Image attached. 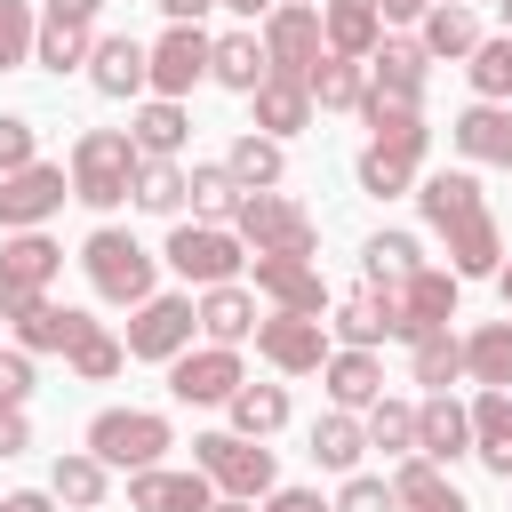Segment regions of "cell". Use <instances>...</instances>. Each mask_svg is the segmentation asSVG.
Returning a JSON list of instances; mask_svg holds the SVG:
<instances>
[{
  "label": "cell",
  "instance_id": "obj_54",
  "mask_svg": "<svg viewBox=\"0 0 512 512\" xmlns=\"http://www.w3.org/2000/svg\"><path fill=\"white\" fill-rule=\"evenodd\" d=\"M264 512H336V504H320L312 488H272V504Z\"/></svg>",
  "mask_w": 512,
  "mask_h": 512
},
{
  "label": "cell",
  "instance_id": "obj_55",
  "mask_svg": "<svg viewBox=\"0 0 512 512\" xmlns=\"http://www.w3.org/2000/svg\"><path fill=\"white\" fill-rule=\"evenodd\" d=\"M0 512H56V496L48 488H16V496H0Z\"/></svg>",
  "mask_w": 512,
  "mask_h": 512
},
{
  "label": "cell",
  "instance_id": "obj_36",
  "mask_svg": "<svg viewBox=\"0 0 512 512\" xmlns=\"http://www.w3.org/2000/svg\"><path fill=\"white\" fill-rule=\"evenodd\" d=\"M360 264H368V288H384V296H392V288H408V280L424 272V248H416L408 232H376V240L360 248Z\"/></svg>",
  "mask_w": 512,
  "mask_h": 512
},
{
  "label": "cell",
  "instance_id": "obj_1",
  "mask_svg": "<svg viewBox=\"0 0 512 512\" xmlns=\"http://www.w3.org/2000/svg\"><path fill=\"white\" fill-rule=\"evenodd\" d=\"M416 208H424V224L448 240V256H456V280H496V272H504V240H496L488 192H480L464 168H440V176H424V184H416Z\"/></svg>",
  "mask_w": 512,
  "mask_h": 512
},
{
  "label": "cell",
  "instance_id": "obj_4",
  "mask_svg": "<svg viewBox=\"0 0 512 512\" xmlns=\"http://www.w3.org/2000/svg\"><path fill=\"white\" fill-rule=\"evenodd\" d=\"M80 272H88V288L104 296V304H152V256L120 232V224H104V232H88V248H80Z\"/></svg>",
  "mask_w": 512,
  "mask_h": 512
},
{
  "label": "cell",
  "instance_id": "obj_58",
  "mask_svg": "<svg viewBox=\"0 0 512 512\" xmlns=\"http://www.w3.org/2000/svg\"><path fill=\"white\" fill-rule=\"evenodd\" d=\"M376 8H384V24H424L432 0H376Z\"/></svg>",
  "mask_w": 512,
  "mask_h": 512
},
{
  "label": "cell",
  "instance_id": "obj_10",
  "mask_svg": "<svg viewBox=\"0 0 512 512\" xmlns=\"http://www.w3.org/2000/svg\"><path fill=\"white\" fill-rule=\"evenodd\" d=\"M240 384H248V376H240V352H232V344H200V352H176V360H168V392H176L184 408H224Z\"/></svg>",
  "mask_w": 512,
  "mask_h": 512
},
{
  "label": "cell",
  "instance_id": "obj_45",
  "mask_svg": "<svg viewBox=\"0 0 512 512\" xmlns=\"http://www.w3.org/2000/svg\"><path fill=\"white\" fill-rule=\"evenodd\" d=\"M464 72H472V88H480V104H512V32H496V40H480Z\"/></svg>",
  "mask_w": 512,
  "mask_h": 512
},
{
  "label": "cell",
  "instance_id": "obj_32",
  "mask_svg": "<svg viewBox=\"0 0 512 512\" xmlns=\"http://www.w3.org/2000/svg\"><path fill=\"white\" fill-rule=\"evenodd\" d=\"M328 392H336V408H376L384 400V360L376 352H328Z\"/></svg>",
  "mask_w": 512,
  "mask_h": 512
},
{
  "label": "cell",
  "instance_id": "obj_11",
  "mask_svg": "<svg viewBox=\"0 0 512 512\" xmlns=\"http://www.w3.org/2000/svg\"><path fill=\"white\" fill-rule=\"evenodd\" d=\"M64 192H72V176H64L56 160H32V168L0 176V224H8V232H40V224L64 208Z\"/></svg>",
  "mask_w": 512,
  "mask_h": 512
},
{
  "label": "cell",
  "instance_id": "obj_20",
  "mask_svg": "<svg viewBox=\"0 0 512 512\" xmlns=\"http://www.w3.org/2000/svg\"><path fill=\"white\" fill-rule=\"evenodd\" d=\"M216 504V488H208V472H136L128 480V512H208Z\"/></svg>",
  "mask_w": 512,
  "mask_h": 512
},
{
  "label": "cell",
  "instance_id": "obj_41",
  "mask_svg": "<svg viewBox=\"0 0 512 512\" xmlns=\"http://www.w3.org/2000/svg\"><path fill=\"white\" fill-rule=\"evenodd\" d=\"M240 200H248V192H240V176H232L224 160L192 168V216H200V224H232V216H240Z\"/></svg>",
  "mask_w": 512,
  "mask_h": 512
},
{
  "label": "cell",
  "instance_id": "obj_12",
  "mask_svg": "<svg viewBox=\"0 0 512 512\" xmlns=\"http://www.w3.org/2000/svg\"><path fill=\"white\" fill-rule=\"evenodd\" d=\"M168 264H176L184 280H200V288H224L248 256H240V240H232L224 224H176V232H168Z\"/></svg>",
  "mask_w": 512,
  "mask_h": 512
},
{
  "label": "cell",
  "instance_id": "obj_61",
  "mask_svg": "<svg viewBox=\"0 0 512 512\" xmlns=\"http://www.w3.org/2000/svg\"><path fill=\"white\" fill-rule=\"evenodd\" d=\"M496 288H504V312H512V264H504V272H496Z\"/></svg>",
  "mask_w": 512,
  "mask_h": 512
},
{
  "label": "cell",
  "instance_id": "obj_44",
  "mask_svg": "<svg viewBox=\"0 0 512 512\" xmlns=\"http://www.w3.org/2000/svg\"><path fill=\"white\" fill-rule=\"evenodd\" d=\"M408 360H416V384H432V392H448V384L464 376V336H448V328H432V336H416V344H408Z\"/></svg>",
  "mask_w": 512,
  "mask_h": 512
},
{
  "label": "cell",
  "instance_id": "obj_25",
  "mask_svg": "<svg viewBox=\"0 0 512 512\" xmlns=\"http://www.w3.org/2000/svg\"><path fill=\"white\" fill-rule=\"evenodd\" d=\"M456 152L464 160H488V168H512V104H472L456 112Z\"/></svg>",
  "mask_w": 512,
  "mask_h": 512
},
{
  "label": "cell",
  "instance_id": "obj_17",
  "mask_svg": "<svg viewBox=\"0 0 512 512\" xmlns=\"http://www.w3.org/2000/svg\"><path fill=\"white\" fill-rule=\"evenodd\" d=\"M392 304H400V344H416V336H432V328H448L456 320V272H416L408 288H392Z\"/></svg>",
  "mask_w": 512,
  "mask_h": 512
},
{
  "label": "cell",
  "instance_id": "obj_28",
  "mask_svg": "<svg viewBox=\"0 0 512 512\" xmlns=\"http://www.w3.org/2000/svg\"><path fill=\"white\" fill-rule=\"evenodd\" d=\"M208 80H224L232 96H256V88L272 80L264 40H256V32H224V40H216V56H208Z\"/></svg>",
  "mask_w": 512,
  "mask_h": 512
},
{
  "label": "cell",
  "instance_id": "obj_42",
  "mask_svg": "<svg viewBox=\"0 0 512 512\" xmlns=\"http://www.w3.org/2000/svg\"><path fill=\"white\" fill-rule=\"evenodd\" d=\"M88 56H96V32H88V24L40 16V48H32V64H48V72H72V64H88Z\"/></svg>",
  "mask_w": 512,
  "mask_h": 512
},
{
  "label": "cell",
  "instance_id": "obj_23",
  "mask_svg": "<svg viewBox=\"0 0 512 512\" xmlns=\"http://www.w3.org/2000/svg\"><path fill=\"white\" fill-rule=\"evenodd\" d=\"M320 24H328V56H376L384 48V8L376 0H320Z\"/></svg>",
  "mask_w": 512,
  "mask_h": 512
},
{
  "label": "cell",
  "instance_id": "obj_31",
  "mask_svg": "<svg viewBox=\"0 0 512 512\" xmlns=\"http://www.w3.org/2000/svg\"><path fill=\"white\" fill-rule=\"evenodd\" d=\"M200 336H208V344H240V336H256V296H248L240 280L208 288V296H200Z\"/></svg>",
  "mask_w": 512,
  "mask_h": 512
},
{
  "label": "cell",
  "instance_id": "obj_26",
  "mask_svg": "<svg viewBox=\"0 0 512 512\" xmlns=\"http://www.w3.org/2000/svg\"><path fill=\"white\" fill-rule=\"evenodd\" d=\"M472 456L496 480H512V392H480L472 400Z\"/></svg>",
  "mask_w": 512,
  "mask_h": 512
},
{
  "label": "cell",
  "instance_id": "obj_37",
  "mask_svg": "<svg viewBox=\"0 0 512 512\" xmlns=\"http://www.w3.org/2000/svg\"><path fill=\"white\" fill-rule=\"evenodd\" d=\"M224 408H232V432H240V440H272V432L288 424V392H280V384H240Z\"/></svg>",
  "mask_w": 512,
  "mask_h": 512
},
{
  "label": "cell",
  "instance_id": "obj_62",
  "mask_svg": "<svg viewBox=\"0 0 512 512\" xmlns=\"http://www.w3.org/2000/svg\"><path fill=\"white\" fill-rule=\"evenodd\" d=\"M496 16H504V32H512V0H496Z\"/></svg>",
  "mask_w": 512,
  "mask_h": 512
},
{
  "label": "cell",
  "instance_id": "obj_56",
  "mask_svg": "<svg viewBox=\"0 0 512 512\" xmlns=\"http://www.w3.org/2000/svg\"><path fill=\"white\" fill-rule=\"evenodd\" d=\"M96 8L104 0H48V16H64V24H96Z\"/></svg>",
  "mask_w": 512,
  "mask_h": 512
},
{
  "label": "cell",
  "instance_id": "obj_29",
  "mask_svg": "<svg viewBox=\"0 0 512 512\" xmlns=\"http://www.w3.org/2000/svg\"><path fill=\"white\" fill-rule=\"evenodd\" d=\"M304 88H312L320 112H360V104H368V64H360V56H320Z\"/></svg>",
  "mask_w": 512,
  "mask_h": 512
},
{
  "label": "cell",
  "instance_id": "obj_21",
  "mask_svg": "<svg viewBox=\"0 0 512 512\" xmlns=\"http://www.w3.org/2000/svg\"><path fill=\"white\" fill-rule=\"evenodd\" d=\"M336 336H344V352H376L384 336H400V304L384 288H352L336 304Z\"/></svg>",
  "mask_w": 512,
  "mask_h": 512
},
{
  "label": "cell",
  "instance_id": "obj_24",
  "mask_svg": "<svg viewBox=\"0 0 512 512\" xmlns=\"http://www.w3.org/2000/svg\"><path fill=\"white\" fill-rule=\"evenodd\" d=\"M360 120H368V144L376 152H392V160H424V144H432V128H424V112H408V104H384V96H368L360 104Z\"/></svg>",
  "mask_w": 512,
  "mask_h": 512
},
{
  "label": "cell",
  "instance_id": "obj_51",
  "mask_svg": "<svg viewBox=\"0 0 512 512\" xmlns=\"http://www.w3.org/2000/svg\"><path fill=\"white\" fill-rule=\"evenodd\" d=\"M336 512H400V496H392V480L352 472V480H344V496H336Z\"/></svg>",
  "mask_w": 512,
  "mask_h": 512
},
{
  "label": "cell",
  "instance_id": "obj_48",
  "mask_svg": "<svg viewBox=\"0 0 512 512\" xmlns=\"http://www.w3.org/2000/svg\"><path fill=\"white\" fill-rule=\"evenodd\" d=\"M120 368H128V344H120V336H104V328L72 352V376H80V384H112Z\"/></svg>",
  "mask_w": 512,
  "mask_h": 512
},
{
  "label": "cell",
  "instance_id": "obj_46",
  "mask_svg": "<svg viewBox=\"0 0 512 512\" xmlns=\"http://www.w3.org/2000/svg\"><path fill=\"white\" fill-rule=\"evenodd\" d=\"M368 448H384L392 464L416 456V408H408V400H376V408H368Z\"/></svg>",
  "mask_w": 512,
  "mask_h": 512
},
{
  "label": "cell",
  "instance_id": "obj_9",
  "mask_svg": "<svg viewBox=\"0 0 512 512\" xmlns=\"http://www.w3.org/2000/svg\"><path fill=\"white\" fill-rule=\"evenodd\" d=\"M192 328H200L192 296H152V304H136L120 344H128V360H176V352H192Z\"/></svg>",
  "mask_w": 512,
  "mask_h": 512
},
{
  "label": "cell",
  "instance_id": "obj_15",
  "mask_svg": "<svg viewBox=\"0 0 512 512\" xmlns=\"http://www.w3.org/2000/svg\"><path fill=\"white\" fill-rule=\"evenodd\" d=\"M256 288H264L280 312H304V320L328 312V280H320L312 256H256Z\"/></svg>",
  "mask_w": 512,
  "mask_h": 512
},
{
  "label": "cell",
  "instance_id": "obj_8",
  "mask_svg": "<svg viewBox=\"0 0 512 512\" xmlns=\"http://www.w3.org/2000/svg\"><path fill=\"white\" fill-rule=\"evenodd\" d=\"M320 56H328V24H320V8L280 0V8L264 16V64H272L280 80H312Z\"/></svg>",
  "mask_w": 512,
  "mask_h": 512
},
{
  "label": "cell",
  "instance_id": "obj_57",
  "mask_svg": "<svg viewBox=\"0 0 512 512\" xmlns=\"http://www.w3.org/2000/svg\"><path fill=\"white\" fill-rule=\"evenodd\" d=\"M208 8H216V0H160V16H168V24H200Z\"/></svg>",
  "mask_w": 512,
  "mask_h": 512
},
{
  "label": "cell",
  "instance_id": "obj_50",
  "mask_svg": "<svg viewBox=\"0 0 512 512\" xmlns=\"http://www.w3.org/2000/svg\"><path fill=\"white\" fill-rule=\"evenodd\" d=\"M32 160H40L32 120H24V112H0V176H16V168H32Z\"/></svg>",
  "mask_w": 512,
  "mask_h": 512
},
{
  "label": "cell",
  "instance_id": "obj_19",
  "mask_svg": "<svg viewBox=\"0 0 512 512\" xmlns=\"http://www.w3.org/2000/svg\"><path fill=\"white\" fill-rule=\"evenodd\" d=\"M416 456H432V464L472 456V408H464V400H448V392H432V400L416 408Z\"/></svg>",
  "mask_w": 512,
  "mask_h": 512
},
{
  "label": "cell",
  "instance_id": "obj_38",
  "mask_svg": "<svg viewBox=\"0 0 512 512\" xmlns=\"http://www.w3.org/2000/svg\"><path fill=\"white\" fill-rule=\"evenodd\" d=\"M368 456V424L352 416V408H336V416H320L312 424V464H328V472H352Z\"/></svg>",
  "mask_w": 512,
  "mask_h": 512
},
{
  "label": "cell",
  "instance_id": "obj_27",
  "mask_svg": "<svg viewBox=\"0 0 512 512\" xmlns=\"http://www.w3.org/2000/svg\"><path fill=\"white\" fill-rule=\"evenodd\" d=\"M392 496H400V512H472V504L440 480L432 456H400V464H392Z\"/></svg>",
  "mask_w": 512,
  "mask_h": 512
},
{
  "label": "cell",
  "instance_id": "obj_59",
  "mask_svg": "<svg viewBox=\"0 0 512 512\" xmlns=\"http://www.w3.org/2000/svg\"><path fill=\"white\" fill-rule=\"evenodd\" d=\"M216 8H240V16H272L280 0H216Z\"/></svg>",
  "mask_w": 512,
  "mask_h": 512
},
{
  "label": "cell",
  "instance_id": "obj_3",
  "mask_svg": "<svg viewBox=\"0 0 512 512\" xmlns=\"http://www.w3.org/2000/svg\"><path fill=\"white\" fill-rule=\"evenodd\" d=\"M160 448H176V432H168V416H152V408H104V416L88 424V456L112 464V472H152Z\"/></svg>",
  "mask_w": 512,
  "mask_h": 512
},
{
  "label": "cell",
  "instance_id": "obj_52",
  "mask_svg": "<svg viewBox=\"0 0 512 512\" xmlns=\"http://www.w3.org/2000/svg\"><path fill=\"white\" fill-rule=\"evenodd\" d=\"M32 400V352H0V408Z\"/></svg>",
  "mask_w": 512,
  "mask_h": 512
},
{
  "label": "cell",
  "instance_id": "obj_60",
  "mask_svg": "<svg viewBox=\"0 0 512 512\" xmlns=\"http://www.w3.org/2000/svg\"><path fill=\"white\" fill-rule=\"evenodd\" d=\"M208 512H256V504H248V496H216Z\"/></svg>",
  "mask_w": 512,
  "mask_h": 512
},
{
  "label": "cell",
  "instance_id": "obj_14",
  "mask_svg": "<svg viewBox=\"0 0 512 512\" xmlns=\"http://www.w3.org/2000/svg\"><path fill=\"white\" fill-rule=\"evenodd\" d=\"M208 56H216V40H208L200 24H168V32L152 40V88L176 104L192 80H208Z\"/></svg>",
  "mask_w": 512,
  "mask_h": 512
},
{
  "label": "cell",
  "instance_id": "obj_47",
  "mask_svg": "<svg viewBox=\"0 0 512 512\" xmlns=\"http://www.w3.org/2000/svg\"><path fill=\"white\" fill-rule=\"evenodd\" d=\"M32 48H40V24H32V0H0V72H16V64H32Z\"/></svg>",
  "mask_w": 512,
  "mask_h": 512
},
{
  "label": "cell",
  "instance_id": "obj_22",
  "mask_svg": "<svg viewBox=\"0 0 512 512\" xmlns=\"http://www.w3.org/2000/svg\"><path fill=\"white\" fill-rule=\"evenodd\" d=\"M88 336H96V320L72 312V304H32V312L16 320V352H64V360H72Z\"/></svg>",
  "mask_w": 512,
  "mask_h": 512
},
{
  "label": "cell",
  "instance_id": "obj_40",
  "mask_svg": "<svg viewBox=\"0 0 512 512\" xmlns=\"http://www.w3.org/2000/svg\"><path fill=\"white\" fill-rule=\"evenodd\" d=\"M104 472H112V464H96L88 448H80V456H56L48 496H56V504H72V512H96V504H104Z\"/></svg>",
  "mask_w": 512,
  "mask_h": 512
},
{
  "label": "cell",
  "instance_id": "obj_7",
  "mask_svg": "<svg viewBox=\"0 0 512 512\" xmlns=\"http://www.w3.org/2000/svg\"><path fill=\"white\" fill-rule=\"evenodd\" d=\"M232 232H240L256 256H312V240H320V224H312L288 192H248L240 216H232Z\"/></svg>",
  "mask_w": 512,
  "mask_h": 512
},
{
  "label": "cell",
  "instance_id": "obj_53",
  "mask_svg": "<svg viewBox=\"0 0 512 512\" xmlns=\"http://www.w3.org/2000/svg\"><path fill=\"white\" fill-rule=\"evenodd\" d=\"M32 448V424H24V408H0V456H24Z\"/></svg>",
  "mask_w": 512,
  "mask_h": 512
},
{
  "label": "cell",
  "instance_id": "obj_33",
  "mask_svg": "<svg viewBox=\"0 0 512 512\" xmlns=\"http://www.w3.org/2000/svg\"><path fill=\"white\" fill-rule=\"evenodd\" d=\"M464 376H480V392H504L512 384V312L464 336Z\"/></svg>",
  "mask_w": 512,
  "mask_h": 512
},
{
  "label": "cell",
  "instance_id": "obj_43",
  "mask_svg": "<svg viewBox=\"0 0 512 512\" xmlns=\"http://www.w3.org/2000/svg\"><path fill=\"white\" fill-rule=\"evenodd\" d=\"M136 208H152V216H176L184 200H192V176L176 168V160H144L136 168V192H128Z\"/></svg>",
  "mask_w": 512,
  "mask_h": 512
},
{
  "label": "cell",
  "instance_id": "obj_16",
  "mask_svg": "<svg viewBox=\"0 0 512 512\" xmlns=\"http://www.w3.org/2000/svg\"><path fill=\"white\" fill-rule=\"evenodd\" d=\"M424 40H384L376 56H368V96H384V104H408V112H424Z\"/></svg>",
  "mask_w": 512,
  "mask_h": 512
},
{
  "label": "cell",
  "instance_id": "obj_49",
  "mask_svg": "<svg viewBox=\"0 0 512 512\" xmlns=\"http://www.w3.org/2000/svg\"><path fill=\"white\" fill-rule=\"evenodd\" d=\"M408 176H416L408 160H392V152H376V144L360 152V192H376V200H392V192H408Z\"/></svg>",
  "mask_w": 512,
  "mask_h": 512
},
{
  "label": "cell",
  "instance_id": "obj_39",
  "mask_svg": "<svg viewBox=\"0 0 512 512\" xmlns=\"http://www.w3.org/2000/svg\"><path fill=\"white\" fill-rule=\"evenodd\" d=\"M224 168L240 176V192H280V176H288L280 144H272V136H256V128H248V136H240V144L224 152Z\"/></svg>",
  "mask_w": 512,
  "mask_h": 512
},
{
  "label": "cell",
  "instance_id": "obj_2",
  "mask_svg": "<svg viewBox=\"0 0 512 512\" xmlns=\"http://www.w3.org/2000/svg\"><path fill=\"white\" fill-rule=\"evenodd\" d=\"M136 168H144V152H136L128 128H88V136L72 144V200L120 208V200L136 192Z\"/></svg>",
  "mask_w": 512,
  "mask_h": 512
},
{
  "label": "cell",
  "instance_id": "obj_6",
  "mask_svg": "<svg viewBox=\"0 0 512 512\" xmlns=\"http://www.w3.org/2000/svg\"><path fill=\"white\" fill-rule=\"evenodd\" d=\"M192 472H208V488L224 496H272V448L264 440H240V432H200L192 440Z\"/></svg>",
  "mask_w": 512,
  "mask_h": 512
},
{
  "label": "cell",
  "instance_id": "obj_35",
  "mask_svg": "<svg viewBox=\"0 0 512 512\" xmlns=\"http://www.w3.org/2000/svg\"><path fill=\"white\" fill-rule=\"evenodd\" d=\"M128 136H136V152H144V160H176V152H184V136H192V120H184V104L152 96V104L128 120Z\"/></svg>",
  "mask_w": 512,
  "mask_h": 512
},
{
  "label": "cell",
  "instance_id": "obj_13",
  "mask_svg": "<svg viewBox=\"0 0 512 512\" xmlns=\"http://www.w3.org/2000/svg\"><path fill=\"white\" fill-rule=\"evenodd\" d=\"M256 352L280 376H312V368H328V328L304 312H272V320H256Z\"/></svg>",
  "mask_w": 512,
  "mask_h": 512
},
{
  "label": "cell",
  "instance_id": "obj_30",
  "mask_svg": "<svg viewBox=\"0 0 512 512\" xmlns=\"http://www.w3.org/2000/svg\"><path fill=\"white\" fill-rule=\"evenodd\" d=\"M256 128H264L272 144H280V136H296V128H312V88L272 72V80L256 88Z\"/></svg>",
  "mask_w": 512,
  "mask_h": 512
},
{
  "label": "cell",
  "instance_id": "obj_18",
  "mask_svg": "<svg viewBox=\"0 0 512 512\" xmlns=\"http://www.w3.org/2000/svg\"><path fill=\"white\" fill-rule=\"evenodd\" d=\"M88 80H96V96H136V88H152V48L136 32H104L88 56Z\"/></svg>",
  "mask_w": 512,
  "mask_h": 512
},
{
  "label": "cell",
  "instance_id": "obj_34",
  "mask_svg": "<svg viewBox=\"0 0 512 512\" xmlns=\"http://www.w3.org/2000/svg\"><path fill=\"white\" fill-rule=\"evenodd\" d=\"M416 40H424V56H472V48H480V16H472L464 0H432Z\"/></svg>",
  "mask_w": 512,
  "mask_h": 512
},
{
  "label": "cell",
  "instance_id": "obj_5",
  "mask_svg": "<svg viewBox=\"0 0 512 512\" xmlns=\"http://www.w3.org/2000/svg\"><path fill=\"white\" fill-rule=\"evenodd\" d=\"M56 272H64V248L48 232H8L0 240V320H24L32 304H48Z\"/></svg>",
  "mask_w": 512,
  "mask_h": 512
}]
</instances>
